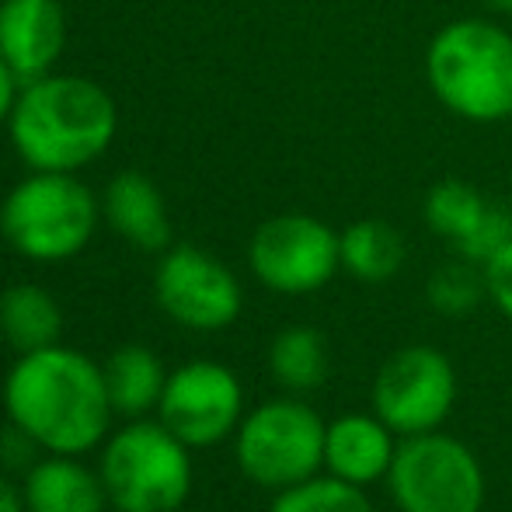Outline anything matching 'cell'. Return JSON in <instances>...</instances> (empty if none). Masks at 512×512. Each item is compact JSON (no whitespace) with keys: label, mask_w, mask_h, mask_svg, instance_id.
<instances>
[{"label":"cell","mask_w":512,"mask_h":512,"mask_svg":"<svg viewBox=\"0 0 512 512\" xmlns=\"http://www.w3.org/2000/svg\"><path fill=\"white\" fill-rule=\"evenodd\" d=\"M269 370L286 391H317L328 377V345L314 328H286L269 345Z\"/></svg>","instance_id":"cell-19"},{"label":"cell","mask_w":512,"mask_h":512,"mask_svg":"<svg viewBox=\"0 0 512 512\" xmlns=\"http://www.w3.org/2000/svg\"><path fill=\"white\" fill-rule=\"evenodd\" d=\"M488 199L481 189H474L471 182H460V178H443L425 192L422 216L429 223V230L443 241H450L457 248L467 234L474 230V223L481 220Z\"/></svg>","instance_id":"cell-20"},{"label":"cell","mask_w":512,"mask_h":512,"mask_svg":"<svg viewBox=\"0 0 512 512\" xmlns=\"http://www.w3.org/2000/svg\"><path fill=\"white\" fill-rule=\"evenodd\" d=\"M457 405V370L436 345L398 349L373 380V411L401 439L436 432Z\"/></svg>","instance_id":"cell-9"},{"label":"cell","mask_w":512,"mask_h":512,"mask_svg":"<svg viewBox=\"0 0 512 512\" xmlns=\"http://www.w3.org/2000/svg\"><path fill=\"white\" fill-rule=\"evenodd\" d=\"M0 512H28L25 495H21L7 478H0Z\"/></svg>","instance_id":"cell-26"},{"label":"cell","mask_w":512,"mask_h":512,"mask_svg":"<svg viewBox=\"0 0 512 512\" xmlns=\"http://www.w3.org/2000/svg\"><path fill=\"white\" fill-rule=\"evenodd\" d=\"M63 314L53 293L35 283H21L0 293V335L18 352H35L60 342Z\"/></svg>","instance_id":"cell-17"},{"label":"cell","mask_w":512,"mask_h":512,"mask_svg":"<svg viewBox=\"0 0 512 512\" xmlns=\"http://www.w3.org/2000/svg\"><path fill=\"white\" fill-rule=\"evenodd\" d=\"M105 384L112 408L119 415L140 418L150 408L161 405L164 384H168V373L164 363L147 349V345H122L108 356L105 363Z\"/></svg>","instance_id":"cell-16"},{"label":"cell","mask_w":512,"mask_h":512,"mask_svg":"<svg viewBox=\"0 0 512 512\" xmlns=\"http://www.w3.org/2000/svg\"><path fill=\"white\" fill-rule=\"evenodd\" d=\"M119 115L102 84L46 74L21 84L7 119L11 143L32 171H77L112 143Z\"/></svg>","instance_id":"cell-2"},{"label":"cell","mask_w":512,"mask_h":512,"mask_svg":"<svg viewBox=\"0 0 512 512\" xmlns=\"http://www.w3.org/2000/svg\"><path fill=\"white\" fill-rule=\"evenodd\" d=\"M425 81L460 119H512V35L485 18L450 21L425 49Z\"/></svg>","instance_id":"cell-3"},{"label":"cell","mask_w":512,"mask_h":512,"mask_svg":"<svg viewBox=\"0 0 512 512\" xmlns=\"http://www.w3.org/2000/svg\"><path fill=\"white\" fill-rule=\"evenodd\" d=\"M255 279L283 297H307L342 269V241L324 220L307 213H283L265 220L248 244Z\"/></svg>","instance_id":"cell-8"},{"label":"cell","mask_w":512,"mask_h":512,"mask_svg":"<svg viewBox=\"0 0 512 512\" xmlns=\"http://www.w3.org/2000/svg\"><path fill=\"white\" fill-rule=\"evenodd\" d=\"M67 39L60 0H0V56L21 84L53 70Z\"/></svg>","instance_id":"cell-12"},{"label":"cell","mask_w":512,"mask_h":512,"mask_svg":"<svg viewBox=\"0 0 512 512\" xmlns=\"http://www.w3.org/2000/svg\"><path fill=\"white\" fill-rule=\"evenodd\" d=\"M18 77H14V70L4 63V56H0V126H4L7 119H11L14 112V102H18Z\"/></svg>","instance_id":"cell-25"},{"label":"cell","mask_w":512,"mask_h":512,"mask_svg":"<svg viewBox=\"0 0 512 512\" xmlns=\"http://www.w3.org/2000/svg\"><path fill=\"white\" fill-rule=\"evenodd\" d=\"M25 509L28 512H105L108 492L102 474L77 464L67 453H49L35 460L25 474Z\"/></svg>","instance_id":"cell-14"},{"label":"cell","mask_w":512,"mask_h":512,"mask_svg":"<svg viewBox=\"0 0 512 512\" xmlns=\"http://www.w3.org/2000/svg\"><path fill=\"white\" fill-rule=\"evenodd\" d=\"M157 304L192 331H223L241 317L244 293L237 276L203 248H171L154 276Z\"/></svg>","instance_id":"cell-11"},{"label":"cell","mask_w":512,"mask_h":512,"mask_svg":"<svg viewBox=\"0 0 512 512\" xmlns=\"http://www.w3.org/2000/svg\"><path fill=\"white\" fill-rule=\"evenodd\" d=\"M98 223V203L70 171H35L0 206V230L32 262H63L84 251Z\"/></svg>","instance_id":"cell-4"},{"label":"cell","mask_w":512,"mask_h":512,"mask_svg":"<svg viewBox=\"0 0 512 512\" xmlns=\"http://www.w3.org/2000/svg\"><path fill=\"white\" fill-rule=\"evenodd\" d=\"M324 418L297 398L251 408L234 432V457L248 481L283 492L324 471Z\"/></svg>","instance_id":"cell-6"},{"label":"cell","mask_w":512,"mask_h":512,"mask_svg":"<svg viewBox=\"0 0 512 512\" xmlns=\"http://www.w3.org/2000/svg\"><path fill=\"white\" fill-rule=\"evenodd\" d=\"M269 512H373L366 488H356L331 474H314L293 488L276 492Z\"/></svg>","instance_id":"cell-21"},{"label":"cell","mask_w":512,"mask_h":512,"mask_svg":"<svg viewBox=\"0 0 512 512\" xmlns=\"http://www.w3.org/2000/svg\"><path fill=\"white\" fill-rule=\"evenodd\" d=\"M98 474L119 512H178L192 492L189 446L164 422H133L108 436Z\"/></svg>","instance_id":"cell-5"},{"label":"cell","mask_w":512,"mask_h":512,"mask_svg":"<svg viewBox=\"0 0 512 512\" xmlns=\"http://www.w3.org/2000/svg\"><path fill=\"white\" fill-rule=\"evenodd\" d=\"M387 488L401 512H481L488 492L471 446L439 429L401 439Z\"/></svg>","instance_id":"cell-7"},{"label":"cell","mask_w":512,"mask_h":512,"mask_svg":"<svg viewBox=\"0 0 512 512\" xmlns=\"http://www.w3.org/2000/svg\"><path fill=\"white\" fill-rule=\"evenodd\" d=\"M401 436L373 411H352L335 422H328L324 432V474L342 478L356 488H370L377 481H387L398 453Z\"/></svg>","instance_id":"cell-13"},{"label":"cell","mask_w":512,"mask_h":512,"mask_svg":"<svg viewBox=\"0 0 512 512\" xmlns=\"http://www.w3.org/2000/svg\"><path fill=\"white\" fill-rule=\"evenodd\" d=\"M342 269L359 283H387L405 265V237L387 220H356L338 234Z\"/></svg>","instance_id":"cell-18"},{"label":"cell","mask_w":512,"mask_h":512,"mask_svg":"<svg viewBox=\"0 0 512 512\" xmlns=\"http://www.w3.org/2000/svg\"><path fill=\"white\" fill-rule=\"evenodd\" d=\"M481 4H488V7H492V11L512 14V0H481Z\"/></svg>","instance_id":"cell-27"},{"label":"cell","mask_w":512,"mask_h":512,"mask_svg":"<svg viewBox=\"0 0 512 512\" xmlns=\"http://www.w3.org/2000/svg\"><path fill=\"white\" fill-rule=\"evenodd\" d=\"M485 286H488V300L499 307V314L512 324V241L506 248H499L485 265Z\"/></svg>","instance_id":"cell-24"},{"label":"cell","mask_w":512,"mask_h":512,"mask_svg":"<svg viewBox=\"0 0 512 512\" xmlns=\"http://www.w3.org/2000/svg\"><path fill=\"white\" fill-rule=\"evenodd\" d=\"M157 411L189 450H206L237 432L244 418V387L230 366L196 359L168 373Z\"/></svg>","instance_id":"cell-10"},{"label":"cell","mask_w":512,"mask_h":512,"mask_svg":"<svg viewBox=\"0 0 512 512\" xmlns=\"http://www.w3.org/2000/svg\"><path fill=\"white\" fill-rule=\"evenodd\" d=\"M425 297H429V304L446 317L471 314V310L488 297L485 269L467 262V258L439 265V269L432 272L429 286H425Z\"/></svg>","instance_id":"cell-22"},{"label":"cell","mask_w":512,"mask_h":512,"mask_svg":"<svg viewBox=\"0 0 512 512\" xmlns=\"http://www.w3.org/2000/svg\"><path fill=\"white\" fill-rule=\"evenodd\" d=\"M512 241V209L502 199H488L481 220L474 223V230L457 244V255L467 258L474 265H485L499 248H506Z\"/></svg>","instance_id":"cell-23"},{"label":"cell","mask_w":512,"mask_h":512,"mask_svg":"<svg viewBox=\"0 0 512 512\" xmlns=\"http://www.w3.org/2000/svg\"><path fill=\"white\" fill-rule=\"evenodd\" d=\"M4 408L42 450L67 457L95 450L115 411L102 366L60 342L21 352L4 380Z\"/></svg>","instance_id":"cell-1"},{"label":"cell","mask_w":512,"mask_h":512,"mask_svg":"<svg viewBox=\"0 0 512 512\" xmlns=\"http://www.w3.org/2000/svg\"><path fill=\"white\" fill-rule=\"evenodd\" d=\"M105 216L119 237L143 251H161L171 241L164 196L143 171H122L108 182Z\"/></svg>","instance_id":"cell-15"}]
</instances>
